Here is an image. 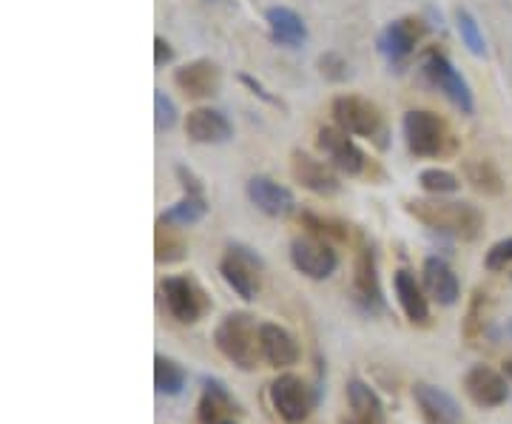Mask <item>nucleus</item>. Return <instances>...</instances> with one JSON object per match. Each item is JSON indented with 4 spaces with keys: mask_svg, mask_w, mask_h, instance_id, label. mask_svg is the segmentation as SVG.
<instances>
[{
    "mask_svg": "<svg viewBox=\"0 0 512 424\" xmlns=\"http://www.w3.org/2000/svg\"><path fill=\"white\" fill-rule=\"evenodd\" d=\"M353 291L356 299L365 305L367 311H382V285H379V271H376V257L370 248H362L353 262Z\"/></svg>",
    "mask_w": 512,
    "mask_h": 424,
    "instance_id": "nucleus-14",
    "label": "nucleus"
},
{
    "mask_svg": "<svg viewBox=\"0 0 512 424\" xmlns=\"http://www.w3.org/2000/svg\"><path fill=\"white\" fill-rule=\"evenodd\" d=\"M484 325H487V294L476 291L470 308H467V319H464V339L476 345L478 339L484 336Z\"/></svg>",
    "mask_w": 512,
    "mask_h": 424,
    "instance_id": "nucleus-29",
    "label": "nucleus"
},
{
    "mask_svg": "<svg viewBox=\"0 0 512 424\" xmlns=\"http://www.w3.org/2000/svg\"><path fill=\"white\" fill-rule=\"evenodd\" d=\"M154 385L165 396H177L183 393L185 388V370L183 365H177L174 359H165V356H157L154 359Z\"/></svg>",
    "mask_w": 512,
    "mask_h": 424,
    "instance_id": "nucleus-26",
    "label": "nucleus"
},
{
    "mask_svg": "<svg viewBox=\"0 0 512 424\" xmlns=\"http://www.w3.org/2000/svg\"><path fill=\"white\" fill-rule=\"evenodd\" d=\"M316 146L328 154V160L336 168H342L345 174H359L365 168V157L350 140V134L339 126H325L316 134Z\"/></svg>",
    "mask_w": 512,
    "mask_h": 424,
    "instance_id": "nucleus-11",
    "label": "nucleus"
},
{
    "mask_svg": "<svg viewBox=\"0 0 512 424\" xmlns=\"http://www.w3.org/2000/svg\"><path fill=\"white\" fill-rule=\"evenodd\" d=\"M168 60H171V49H168V43H165L163 37H157V40H154V63L163 66Z\"/></svg>",
    "mask_w": 512,
    "mask_h": 424,
    "instance_id": "nucleus-35",
    "label": "nucleus"
},
{
    "mask_svg": "<svg viewBox=\"0 0 512 424\" xmlns=\"http://www.w3.org/2000/svg\"><path fill=\"white\" fill-rule=\"evenodd\" d=\"M237 413L239 405L234 402V396L225 390V385L208 379L200 396V405H197V419H200V424H228L234 422Z\"/></svg>",
    "mask_w": 512,
    "mask_h": 424,
    "instance_id": "nucleus-19",
    "label": "nucleus"
},
{
    "mask_svg": "<svg viewBox=\"0 0 512 424\" xmlns=\"http://www.w3.org/2000/svg\"><path fill=\"white\" fill-rule=\"evenodd\" d=\"M154 257L157 262H163V265H171V262H180L185 257V240L183 234H180V228H174L171 222H163L157 225V237H154Z\"/></svg>",
    "mask_w": 512,
    "mask_h": 424,
    "instance_id": "nucleus-25",
    "label": "nucleus"
},
{
    "mask_svg": "<svg viewBox=\"0 0 512 424\" xmlns=\"http://www.w3.org/2000/svg\"><path fill=\"white\" fill-rule=\"evenodd\" d=\"M421 277H424V288L427 294L433 296L441 305H453L461 294V285L458 277L453 274V268L439 257L424 259V268H421Z\"/></svg>",
    "mask_w": 512,
    "mask_h": 424,
    "instance_id": "nucleus-21",
    "label": "nucleus"
},
{
    "mask_svg": "<svg viewBox=\"0 0 512 424\" xmlns=\"http://www.w3.org/2000/svg\"><path fill=\"white\" fill-rule=\"evenodd\" d=\"M342 424H370V422H362V419H356V416H353L350 422H348V419H345V422H342Z\"/></svg>",
    "mask_w": 512,
    "mask_h": 424,
    "instance_id": "nucleus-36",
    "label": "nucleus"
},
{
    "mask_svg": "<svg viewBox=\"0 0 512 424\" xmlns=\"http://www.w3.org/2000/svg\"><path fill=\"white\" fill-rule=\"evenodd\" d=\"M185 134L194 143H205V146H217L231 137V123L222 117L220 111L214 109H194L185 117Z\"/></svg>",
    "mask_w": 512,
    "mask_h": 424,
    "instance_id": "nucleus-18",
    "label": "nucleus"
},
{
    "mask_svg": "<svg viewBox=\"0 0 512 424\" xmlns=\"http://www.w3.org/2000/svg\"><path fill=\"white\" fill-rule=\"evenodd\" d=\"M228 424H234V422H228Z\"/></svg>",
    "mask_w": 512,
    "mask_h": 424,
    "instance_id": "nucleus-37",
    "label": "nucleus"
},
{
    "mask_svg": "<svg viewBox=\"0 0 512 424\" xmlns=\"http://www.w3.org/2000/svg\"><path fill=\"white\" fill-rule=\"evenodd\" d=\"M291 171H293V177H296V183L302 185V188H308V191H313V194L330 197V194H336V191H339V180H336L333 168H330L328 163H322V160L311 157V154L296 151V154H293Z\"/></svg>",
    "mask_w": 512,
    "mask_h": 424,
    "instance_id": "nucleus-13",
    "label": "nucleus"
},
{
    "mask_svg": "<svg viewBox=\"0 0 512 424\" xmlns=\"http://www.w3.org/2000/svg\"><path fill=\"white\" fill-rule=\"evenodd\" d=\"M174 83L188 97H211L220 89V69L211 60H194L174 72Z\"/></svg>",
    "mask_w": 512,
    "mask_h": 424,
    "instance_id": "nucleus-16",
    "label": "nucleus"
},
{
    "mask_svg": "<svg viewBox=\"0 0 512 424\" xmlns=\"http://www.w3.org/2000/svg\"><path fill=\"white\" fill-rule=\"evenodd\" d=\"M407 211L427 228L447 234L453 240H476L484 228V217L470 203H441V200H413Z\"/></svg>",
    "mask_w": 512,
    "mask_h": 424,
    "instance_id": "nucleus-1",
    "label": "nucleus"
},
{
    "mask_svg": "<svg viewBox=\"0 0 512 424\" xmlns=\"http://www.w3.org/2000/svg\"><path fill=\"white\" fill-rule=\"evenodd\" d=\"M396 296H399V305H402L404 316L413 322V325H424L430 319V305H427V296L421 291V285L410 271H396Z\"/></svg>",
    "mask_w": 512,
    "mask_h": 424,
    "instance_id": "nucleus-22",
    "label": "nucleus"
},
{
    "mask_svg": "<svg viewBox=\"0 0 512 424\" xmlns=\"http://www.w3.org/2000/svg\"><path fill=\"white\" fill-rule=\"evenodd\" d=\"M248 197H251V203H254L262 214H268V217H285V214H291L293 211L291 191H288L285 185L268 180V177H254V180L248 183Z\"/></svg>",
    "mask_w": 512,
    "mask_h": 424,
    "instance_id": "nucleus-20",
    "label": "nucleus"
},
{
    "mask_svg": "<svg viewBox=\"0 0 512 424\" xmlns=\"http://www.w3.org/2000/svg\"><path fill=\"white\" fill-rule=\"evenodd\" d=\"M154 111H157V131H168L174 129L177 123V109L171 103V97H165V92H154Z\"/></svg>",
    "mask_w": 512,
    "mask_h": 424,
    "instance_id": "nucleus-32",
    "label": "nucleus"
},
{
    "mask_svg": "<svg viewBox=\"0 0 512 424\" xmlns=\"http://www.w3.org/2000/svg\"><path fill=\"white\" fill-rule=\"evenodd\" d=\"M222 279L234 288V294L242 299H256L262 288V262L242 245H231L228 254L220 262Z\"/></svg>",
    "mask_w": 512,
    "mask_h": 424,
    "instance_id": "nucleus-4",
    "label": "nucleus"
},
{
    "mask_svg": "<svg viewBox=\"0 0 512 424\" xmlns=\"http://www.w3.org/2000/svg\"><path fill=\"white\" fill-rule=\"evenodd\" d=\"M456 26H458V35L464 40V46L473 52L476 57L487 55V46H484V35H481V29H478L476 18L467 12V9H458L456 12Z\"/></svg>",
    "mask_w": 512,
    "mask_h": 424,
    "instance_id": "nucleus-30",
    "label": "nucleus"
},
{
    "mask_svg": "<svg viewBox=\"0 0 512 424\" xmlns=\"http://www.w3.org/2000/svg\"><path fill=\"white\" fill-rule=\"evenodd\" d=\"M421 35H424V26H421L419 20H396V23H390L382 35H379V52L387 60H402V57H407L416 49Z\"/></svg>",
    "mask_w": 512,
    "mask_h": 424,
    "instance_id": "nucleus-17",
    "label": "nucleus"
},
{
    "mask_svg": "<svg viewBox=\"0 0 512 424\" xmlns=\"http://www.w3.org/2000/svg\"><path fill=\"white\" fill-rule=\"evenodd\" d=\"M330 114L336 120L339 129H345L348 134L356 137H373L379 126H382V114L373 103H367L365 97H356V94H342L333 100Z\"/></svg>",
    "mask_w": 512,
    "mask_h": 424,
    "instance_id": "nucleus-6",
    "label": "nucleus"
},
{
    "mask_svg": "<svg viewBox=\"0 0 512 424\" xmlns=\"http://www.w3.org/2000/svg\"><path fill=\"white\" fill-rule=\"evenodd\" d=\"M467 180L476 185L478 191H484V194H501V174H498V168L490 163V160H478V163H467Z\"/></svg>",
    "mask_w": 512,
    "mask_h": 424,
    "instance_id": "nucleus-28",
    "label": "nucleus"
},
{
    "mask_svg": "<svg viewBox=\"0 0 512 424\" xmlns=\"http://www.w3.org/2000/svg\"><path fill=\"white\" fill-rule=\"evenodd\" d=\"M319 66H322V74H328L330 80H342V77H348V63H345L339 55H325L322 60H319Z\"/></svg>",
    "mask_w": 512,
    "mask_h": 424,
    "instance_id": "nucleus-34",
    "label": "nucleus"
},
{
    "mask_svg": "<svg viewBox=\"0 0 512 424\" xmlns=\"http://www.w3.org/2000/svg\"><path fill=\"white\" fill-rule=\"evenodd\" d=\"M404 140L416 157H436L447 148V126L433 111H407L404 114Z\"/></svg>",
    "mask_w": 512,
    "mask_h": 424,
    "instance_id": "nucleus-3",
    "label": "nucleus"
},
{
    "mask_svg": "<svg viewBox=\"0 0 512 424\" xmlns=\"http://www.w3.org/2000/svg\"><path fill=\"white\" fill-rule=\"evenodd\" d=\"M413 399L416 405L421 407L424 419L430 424H461L464 416H461V407L458 402L447 393V390L436 388V385H427V382H419L413 388Z\"/></svg>",
    "mask_w": 512,
    "mask_h": 424,
    "instance_id": "nucleus-12",
    "label": "nucleus"
},
{
    "mask_svg": "<svg viewBox=\"0 0 512 424\" xmlns=\"http://www.w3.org/2000/svg\"><path fill=\"white\" fill-rule=\"evenodd\" d=\"M291 259L293 265H296V271H302L305 277L311 279H328L336 271V265H339L336 251L325 240H319V237H299V240H293Z\"/></svg>",
    "mask_w": 512,
    "mask_h": 424,
    "instance_id": "nucleus-8",
    "label": "nucleus"
},
{
    "mask_svg": "<svg viewBox=\"0 0 512 424\" xmlns=\"http://www.w3.org/2000/svg\"><path fill=\"white\" fill-rule=\"evenodd\" d=\"M205 211H208V205L202 200V194H188L185 200H180L177 205H171L160 220L171 222V225H177V228H188V225L200 222L202 217H205Z\"/></svg>",
    "mask_w": 512,
    "mask_h": 424,
    "instance_id": "nucleus-27",
    "label": "nucleus"
},
{
    "mask_svg": "<svg viewBox=\"0 0 512 424\" xmlns=\"http://www.w3.org/2000/svg\"><path fill=\"white\" fill-rule=\"evenodd\" d=\"M259 345H262V359L274 368H291L302 356L299 342L279 325H259Z\"/></svg>",
    "mask_w": 512,
    "mask_h": 424,
    "instance_id": "nucleus-15",
    "label": "nucleus"
},
{
    "mask_svg": "<svg viewBox=\"0 0 512 424\" xmlns=\"http://www.w3.org/2000/svg\"><path fill=\"white\" fill-rule=\"evenodd\" d=\"M464 393L478 407H501L510 396V385L490 365H476V368L467 370V376H464Z\"/></svg>",
    "mask_w": 512,
    "mask_h": 424,
    "instance_id": "nucleus-10",
    "label": "nucleus"
},
{
    "mask_svg": "<svg viewBox=\"0 0 512 424\" xmlns=\"http://www.w3.org/2000/svg\"><path fill=\"white\" fill-rule=\"evenodd\" d=\"M419 183L430 194H456L458 191V177L450 174V171H444V168H427V171H421Z\"/></svg>",
    "mask_w": 512,
    "mask_h": 424,
    "instance_id": "nucleus-31",
    "label": "nucleus"
},
{
    "mask_svg": "<svg viewBox=\"0 0 512 424\" xmlns=\"http://www.w3.org/2000/svg\"><path fill=\"white\" fill-rule=\"evenodd\" d=\"M268 26H271V35H274L276 43H282V46H299L305 37H308V29H305V23L302 18L293 12V9H285V6H274V9H268Z\"/></svg>",
    "mask_w": 512,
    "mask_h": 424,
    "instance_id": "nucleus-23",
    "label": "nucleus"
},
{
    "mask_svg": "<svg viewBox=\"0 0 512 424\" xmlns=\"http://www.w3.org/2000/svg\"><path fill=\"white\" fill-rule=\"evenodd\" d=\"M313 402L316 399H313L311 388L299 376H293V373L279 376L274 385H271V405H274V410L279 413L282 422L302 424L311 416Z\"/></svg>",
    "mask_w": 512,
    "mask_h": 424,
    "instance_id": "nucleus-5",
    "label": "nucleus"
},
{
    "mask_svg": "<svg viewBox=\"0 0 512 424\" xmlns=\"http://www.w3.org/2000/svg\"><path fill=\"white\" fill-rule=\"evenodd\" d=\"M214 345L231 365H237L239 370H254L262 356L254 316L242 314V311L222 316L217 331H214Z\"/></svg>",
    "mask_w": 512,
    "mask_h": 424,
    "instance_id": "nucleus-2",
    "label": "nucleus"
},
{
    "mask_svg": "<svg viewBox=\"0 0 512 424\" xmlns=\"http://www.w3.org/2000/svg\"><path fill=\"white\" fill-rule=\"evenodd\" d=\"M484 265H487V271H504L507 265H512V237L510 240L495 242L493 248L487 251Z\"/></svg>",
    "mask_w": 512,
    "mask_h": 424,
    "instance_id": "nucleus-33",
    "label": "nucleus"
},
{
    "mask_svg": "<svg viewBox=\"0 0 512 424\" xmlns=\"http://www.w3.org/2000/svg\"><path fill=\"white\" fill-rule=\"evenodd\" d=\"M348 402L350 410L356 419L370 424H384V405L382 399L376 396V390L365 385L362 379H353L348 382Z\"/></svg>",
    "mask_w": 512,
    "mask_h": 424,
    "instance_id": "nucleus-24",
    "label": "nucleus"
},
{
    "mask_svg": "<svg viewBox=\"0 0 512 424\" xmlns=\"http://www.w3.org/2000/svg\"><path fill=\"white\" fill-rule=\"evenodd\" d=\"M165 299L168 314L174 316L183 325H194L202 314H205V294L197 288V282H191L188 277H168L160 285Z\"/></svg>",
    "mask_w": 512,
    "mask_h": 424,
    "instance_id": "nucleus-7",
    "label": "nucleus"
},
{
    "mask_svg": "<svg viewBox=\"0 0 512 424\" xmlns=\"http://www.w3.org/2000/svg\"><path fill=\"white\" fill-rule=\"evenodd\" d=\"M424 74H427L430 83L439 86L441 92L447 94V100L456 103L464 114L473 111V94H470V86H467V80L453 69V63H450L447 57L439 55V52L427 55V60H424Z\"/></svg>",
    "mask_w": 512,
    "mask_h": 424,
    "instance_id": "nucleus-9",
    "label": "nucleus"
}]
</instances>
